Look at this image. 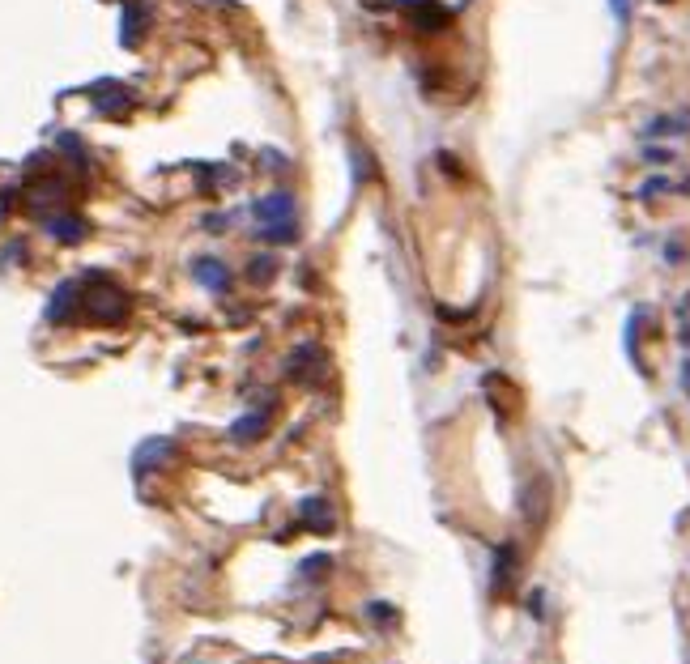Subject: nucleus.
<instances>
[{"label":"nucleus","mask_w":690,"mask_h":664,"mask_svg":"<svg viewBox=\"0 0 690 664\" xmlns=\"http://www.w3.org/2000/svg\"><path fill=\"white\" fill-rule=\"evenodd\" d=\"M47 235L56 239V243H82L90 235V221L77 218V213H52L47 218Z\"/></svg>","instance_id":"nucleus-9"},{"label":"nucleus","mask_w":690,"mask_h":664,"mask_svg":"<svg viewBox=\"0 0 690 664\" xmlns=\"http://www.w3.org/2000/svg\"><path fill=\"white\" fill-rule=\"evenodd\" d=\"M609 5H614V17H618V22H627V14H631V5H627V0H609Z\"/></svg>","instance_id":"nucleus-20"},{"label":"nucleus","mask_w":690,"mask_h":664,"mask_svg":"<svg viewBox=\"0 0 690 664\" xmlns=\"http://www.w3.org/2000/svg\"><path fill=\"white\" fill-rule=\"evenodd\" d=\"M94 107H99V115H124V111L132 107V94H128L124 85L102 82V85H94Z\"/></svg>","instance_id":"nucleus-10"},{"label":"nucleus","mask_w":690,"mask_h":664,"mask_svg":"<svg viewBox=\"0 0 690 664\" xmlns=\"http://www.w3.org/2000/svg\"><path fill=\"white\" fill-rule=\"evenodd\" d=\"M64 196V183L60 180H43V183H34V192H26V209L30 213H39L43 205H52V200H60Z\"/></svg>","instance_id":"nucleus-15"},{"label":"nucleus","mask_w":690,"mask_h":664,"mask_svg":"<svg viewBox=\"0 0 690 664\" xmlns=\"http://www.w3.org/2000/svg\"><path fill=\"white\" fill-rule=\"evenodd\" d=\"M325 371H328V358L320 346H298L290 354V379H298V384H320Z\"/></svg>","instance_id":"nucleus-5"},{"label":"nucleus","mask_w":690,"mask_h":664,"mask_svg":"<svg viewBox=\"0 0 690 664\" xmlns=\"http://www.w3.org/2000/svg\"><path fill=\"white\" fill-rule=\"evenodd\" d=\"M298 515H303V524L311 528V532H328L333 528V507H328V498L320 494H311L298 503Z\"/></svg>","instance_id":"nucleus-12"},{"label":"nucleus","mask_w":690,"mask_h":664,"mask_svg":"<svg viewBox=\"0 0 690 664\" xmlns=\"http://www.w3.org/2000/svg\"><path fill=\"white\" fill-rule=\"evenodd\" d=\"M265 430H268V409H252V414H243L239 422L230 426V439L235 443H256Z\"/></svg>","instance_id":"nucleus-14"},{"label":"nucleus","mask_w":690,"mask_h":664,"mask_svg":"<svg viewBox=\"0 0 690 664\" xmlns=\"http://www.w3.org/2000/svg\"><path fill=\"white\" fill-rule=\"evenodd\" d=\"M192 269V277H197L205 290H213V294H226L230 290V269H226L218 256H197V260L188 264Z\"/></svg>","instance_id":"nucleus-6"},{"label":"nucleus","mask_w":690,"mask_h":664,"mask_svg":"<svg viewBox=\"0 0 690 664\" xmlns=\"http://www.w3.org/2000/svg\"><path fill=\"white\" fill-rule=\"evenodd\" d=\"M639 158L652 166H674L677 162V150H674V141H665V145H644L639 150Z\"/></svg>","instance_id":"nucleus-18"},{"label":"nucleus","mask_w":690,"mask_h":664,"mask_svg":"<svg viewBox=\"0 0 690 664\" xmlns=\"http://www.w3.org/2000/svg\"><path fill=\"white\" fill-rule=\"evenodd\" d=\"M661 5H665V0H661Z\"/></svg>","instance_id":"nucleus-22"},{"label":"nucleus","mask_w":690,"mask_h":664,"mask_svg":"<svg viewBox=\"0 0 690 664\" xmlns=\"http://www.w3.org/2000/svg\"><path fill=\"white\" fill-rule=\"evenodd\" d=\"M401 9H409V26L413 30H443V26H452V9H443L439 0H401Z\"/></svg>","instance_id":"nucleus-4"},{"label":"nucleus","mask_w":690,"mask_h":664,"mask_svg":"<svg viewBox=\"0 0 690 664\" xmlns=\"http://www.w3.org/2000/svg\"><path fill=\"white\" fill-rule=\"evenodd\" d=\"M690 137V111H677V115H652L644 124V141H677Z\"/></svg>","instance_id":"nucleus-7"},{"label":"nucleus","mask_w":690,"mask_h":664,"mask_svg":"<svg viewBox=\"0 0 690 664\" xmlns=\"http://www.w3.org/2000/svg\"><path fill=\"white\" fill-rule=\"evenodd\" d=\"M273 273H277V256H256L252 264H248V281H256V286H265V281H273Z\"/></svg>","instance_id":"nucleus-17"},{"label":"nucleus","mask_w":690,"mask_h":664,"mask_svg":"<svg viewBox=\"0 0 690 664\" xmlns=\"http://www.w3.org/2000/svg\"><path fill=\"white\" fill-rule=\"evenodd\" d=\"M82 319V281H60L47 298V324H73Z\"/></svg>","instance_id":"nucleus-3"},{"label":"nucleus","mask_w":690,"mask_h":664,"mask_svg":"<svg viewBox=\"0 0 690 664\" xmlns=\"http://www.w3.org/2000/svg\"><path fill=\"white\" fill-rule=\"evenodd\" d=\"M333 567V558L328 553H316V558H307L303 567H298V575H320V571H328Z\"/></svg>","instance_id":"nucleus-19"},{"label":"nucleus","mask_w":690,"mask_h":664,"mask_svg":"<svg viewBox=\"0 0 690 664\" xmlns=\"http://www.w3.org/2000/svg\"><path fill=\"white\" fill-rule=\"evenodd\" d=\"M516 567H520V553H516V545H499V550H494V592H511Z\"/></svg>","instance_id":"nucleus-11"},{"label":"nucleus","mask_w":690,"mask_h":664,"mask_svg":"<svg viewBox=\"0 0 690 664\" xmlns=\"http://www.w3.org/2000/svg\"><path fill=\"white\" fill-rule=\"evenodd\" d=\"M150 26V9L141 0H124V17H120V39L124 47H141V34Z\"/></svg>","instance_id":"nucleus-8"},{"label":"nucleus","mask_w":690,"mask_h":664,"mask_svg":"<svg viewBox=\"0 0 690 664\" xmlns=\"http://www.w3.org/2000/svg\"><path fill=\"white\" fill-rule=\"evenodd\" d=\"M82 319L90 324H102V328H115L128 319V294L107 281L102 273L82 277Z\"/></svg>","instance_id":"nucleus-1"},{"label":"nucleus","mask_w":690,"mask_h":664,"mask_svg":"<svg viewBox=\"0 0 690 664\" xmlns=\"http://www.w3.org/2000/svg\"><path fill=\"white\" fill-rule=\"evenodd\" d=\"M167 456H170V439H150L141 452H137V473H145L150 464H162Z\"/></svg>","instance_id":"nucleus-16"},{"label":"nucleus","mask_w":690,"mask_h":664,"mask_svg":"<svg viewBox=\"0 0 690 664\" xmlns=\"http://www.w3.org/2000/svg\"><path fill=\"white\" fill-rule=\"evenodd\" d=\"M677 192H686V183L669 180V171H665V175H648V180L639 183V188H635V200L648 205V200H656V196H677Z\"/></svg>","instance_id":"nucleus-13"},{"label":"nucleus","mask_w":690,"mask_h":664,"mask_svg":"<svg viewBox=\"0 0 690 664\" xmlns=\"http://www.w3.org/2000/svg\"><path fill=\"white\" fill-rule=\"evenodd\" d=\"M256 230L265 243H295L298 239V209L290 192H268L256 200Z\"/></svg>","instance_id":"nucleus-2"},{"label":"nucleus","mask_w":690,"mask_h":664,"mask_svg":"<svg viewBox=\"0 0 690 664\" xmlns=\"http://www.w3.org/2000/svg\"><path fill=\"white\" fill-rule=\"evenodd\" d=\"M682 387H686V396H690V358H682Z\"/></svg>","instance_id":"nucleus-21"}]
</instances>
